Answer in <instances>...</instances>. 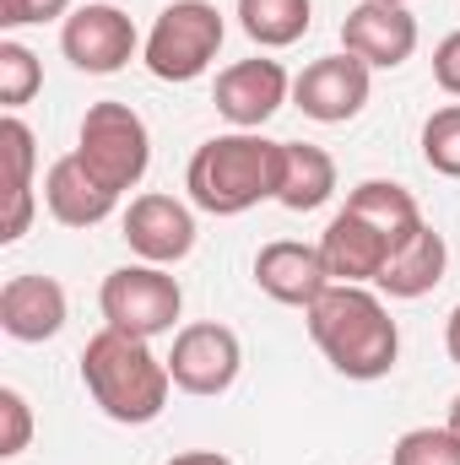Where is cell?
<instances>
[{"label": "cell", "instance_id": "7a4b0ae2", "mask_svg": "<svg viewBox=\"0 0 460 465\" xmlns=\"http://www.w3.org/2000/svg\"><path fill=\"white\" fill-rule=\"evenodd\" d=\"M185 190L206 217H244L260 201H276L282 190V141H265L260 130H228L195 146L185 168Z\"/></svg>", "mask_w": 460, "mask_h": 465}, {"label": "cell", "instance_id": "ac0fdd59", "mask_svg": "<svg viewBox=\"0 0 460 465\" xmlns=\"http://www.w3.org/2000/svg\"><path fill=\"white\" fill-rule=\"evenodd\" d=\"M336 195V157L309 141H282V190L276 206L287 212H320Z\"/></svg>", "mask_w": 460, "mask_h": 465}, {"label": "cell", "instance_id": "ba28073f", "mask_svg": "<svg viewBox=\"0 0 460 465\" xmlns=\"http://www.w3.org/2000/svg\"><path fill=\"white\" fill-rule=\"evenodd\" d=\"M238 368H244V347L217 320H195L174 336L168 373H174V390H185V395H228Z\"/></svg>", "mask_w": 460, "mask_h": 465}, {"label": "cell", "instance_id": "f546056e", "mask_svg": "<svg viewBox=\"0 0 460 465\" xmlns=\"http://www.w3.org/2000/svg\"><path fill=\"white\" fill-rule=\"evenodd\" d=\"M445 428H450V433H455V439H460V395H455V401H450V422H445Z\"/></svg>", "mask_w": 460, "mask_h": 465}, {"label": "cell", "instance_id": "30bf717a", "mask_svg": "<svg viewBox=\"0 0 460 465\" xmlns=\"http://www.w3.org/2000/svg\"><path fill=\"white\" fill-rule=\"evenodd\" d=\"M342 49L357 54L368 71H395L417 54V16L406 5L357 0L342 22Z\"/></svg>", "mask_w": 460, "mask_h": 465}, {"label": "cell", "instance_id": "7402d4cb", "mask_svg": "<svg viewBox=\"0 0 460 465\" xmlns=\"http://www.w3.org/2000/svg\"><path fill=\"white\" fill-rule=\"evenodd\" d=\"M44 87V65L27 44L16 38H0V104L16 114L22 104H33V93Z\"/></svg>", "mask_w": 460, "mask_h": 465}, {"label": "cell", "instance_id": "52a82bcc", "mask_svg": "<svg viewBox=\"0 0 460 465\" xmlns=\"http://www.w3.org/2000/svg\"><path fill=\"white\" fill-rule=\"evenodd\" d=\"M60 49H65V60H71L76 71H87V76H115V71H125V65L135 60L141 33H135V22H130L119 5L93 0V5H76V11L65 16Z\"/></svg>", "mask_w": 460, "mask_h": 465}, {"label": "cell", "instance_id": "484cf974", "mask_svg": "<svg viewBox=\"0 0 460 465\" xmlns=\"http://www.w3.org/2000/svg\"><path fill=\"white\" fill-rule=\"evenodd\" d=\"M434 82H439L450 98H460V33H450V38L434 49Z\"/></svg>", "mask_w": 460, "mask_h": 465}, {"label": "cell", "instance_id": "6da1fadb", "mask_svg": "<svg viewBox=\"0 0 460 465\" xmlns=\"http://www.w3.org/2000/svg\"><path fill=\"white\" fill-rule=\"evenodd\" d=\"M309 336L315 347L325 351V362L342 373V379H357V384H374L395 368L401 357V331L390 320V309L368 292V287H352V282H331L309 309Z\"/></svg>", "mask_w": 460, "mask_h": 465}, {"label": "cell", "instance_id": "1f68e13d", "mask_svg": "<svg viewBox=\"0 0 460 465\" xmlns=\"http://www.w3.org/2000/svg\"><path fill=\"white\" fill-rule=\"evenodd\" d=\"M385 5H406V0H385Z\"/></svg>", "mask_w": 460, "mask_h": 465}, {"label": "cell", "instance_id": "d4e9b609", "mask_svg": "<svg viewBox=\"0 0 460 465\" xmlns=\"http://www.w3.org/2000/svg\"><path fill=\"white\" fill-rule=\"evenodd\" d=\"M0 460H16L22 450H27V439H33V411H27V401H22V390H0Z\"/></svg>", "mask_w": 460, "mask_h": 465}, {"label": "cell", "instance_id": "f1b7e54d", "mask_svg": "<svg viewBox=\"0 0 460 465\" xmlns=\"http://www.w3.org/2000/svg\"><path fill=\"white\" fill-rule=\"evenodd\" d=\"M445 347H450V357H455V368H460V309L450 314V325H445Z\"/></svg>", "mask_w": 460, "mask_h": 465}, {"label": "cell", "instance_id": "44dd1931", "mask_svg": "<svg viewBox=\"0 0 460 465\" xmlns=\"http://www.w3.org/2000/svg\"><path fill=\"white\" fill-rule=\"evenodd\" d=\"M315 5L309 0H238V27L260 44V49H287L309 33Z\"/></svg>", "mask_w": 460, "mask_h": 465}, {"label": "cell", "instance_id": "8992f818", "mask_svg": "<svg viewBox=\"0 0 460 465\" xmlns=\"http://www.w3.org/2000/svg\"><path fill=\"white\" fill-rule=\"evenodd\" d=\"M98 309H104V325L152 341V336H168V331H174V320H179V309H185V292H179V282L168 276V265L135 260V265H119V271L104 276Z\"/></svg>", "mask_w": 460, "mask_h": 465}, {"label": "cell", "instance_id": "4316f807", "mask_svg": "<svg viewBox=\"0 0 460 465\" xmlns=\"http://www.w3.org/2000/svg\"><path fill=\"white\" fill-rule=\"evenodd\" d=\"M49 16H60L49 0H5L0 5V22L5 27H27V22H49Z\"/></svg>", "mask_w": 460, "mask_h": 465}, {"label": "cell", "instance_id": "9c48e42d", "mask_svg": "<svg viewBox=\"0 0 460 465\" xmlns=\"http://www.w3.org/2000/svg\"><path fill=\"white\" fill-rule=\"evenodd\" d=\"M368 93H374V71H368L357 54H346V49L315 60V65H304V76L293 82V104L309 119H320V124H346V119H357L363 104H368Z\"/></svg>", "mask_w": 460, "mask_h": 465}, {"label": "cell", "instance_id": "9a60e30c", "mask_svg": "<svg viewBox=\"0 0 460 465\" xmlns=\"http://www.w3.org/2000/svg\"><path fill=\"white\" fill-rule=\"evenodd\" d=\"M44 206H49V217H55L60 228H98V223L115 217L119 195L104 179L87 173V163H82L76 152H65V157L49 163V173H44Z\"/></svg>", "mask_w": 460, "mask_h": 465}, {"label": "cell", "instance_id": "4dcf8cb0", "mask_svg": "<svg viewBox=\"0 0 460 465\" xmlns=\"http://www.w3.org/2000/svg\"><path fill=\"white\" fill-rule=\"evenodd\" d=\"M49 5H55V11H71V0H49Z\"/></svg>", "mask_w": 460, "mask_h": 465}, {"label": "cell", "instance_id": "603a6c76", "mask_svg": "<svg viewBox=\"0 0 460 465\" xmlns=\"http://www.w3.org/2000/svg\"><path fill=\"white\" fill-rule=\"evenodd\" d=\"M423 163L445 179H460V104L434 109L423 124Z\"/></svg>", "mask_w": 460, "mask_h": 465}, {"label": "cell", "instance_id": "277c9868", "mask_svg": "<svg viewBox=\"0 0 460 465\" xmlns=\"http://www.w3.org/2000/svg\"><path fill=\"white\" fill-rule=\"evenodd\" d=\"M223 38H228V22L212 0H174L157 11L152 33L141 44V60L157 82H195L217 60Z\"/></svg>", "mask_w": 460, "mask_h": 465}, {"label": "cell", "instance_id": "7c38bea8", "mask_svg": "<svg viewBox=\"0 0 460 465\" xmlns=\"http://www.w3.org/2000/svg\"><path fill=\"white\" fill-rule=\"evenodd\" d=\"M255 287L287 309H309L325 287H331V271H325V254L320 243H298V238H276L255 254Z\"/></svg>", "mask_w": 460, "mask_h": 465}, {"label": "cell", "instance_id": "d6986e66", "mask_svg": "<svg viewBox=\"0 0 460 465\" xmlns=\"http://www.w3.org/2000/svg\"><path fill=\"white\" fill-rule=\"evenodd\" d=\"M445 265H450V249H445V232L423 228L406 249H395L390 254V265L379 271V292H390V298H428L439 282H445Z\"/></svg>", "mask_w": 460, "mask_h": 465}, {"label": "cell", "instance_id": "cb8c5ba5", "mask_svg": "<svg viewBox=\"0 0 460 465\" xmlns=\"http://www.w3.org/2000/svg\"><path fill=\"white\" fill-rule=\"evenodd\" d=\"M390 465H460V439L450 428H412L395 439Z\"/></svg>", "mask_w": 460, "mask_h": 465}, {"label": "cell", "instance_id": "4fadbf2b", "mask_svg": "<svg viewBox=\"0 0 460 465\" xmlns=\"http://www.w3.org/2000/svg\"><path fill=\"white\" fill-rule=\"evenodd\" d=\"M287 98H293V82L282 60H238L217 76V114L233 130H260Z\"/></svg>", "mask_w": 460, "mask_h": 465}, {"label": "cell", "instance_id": "83f0119b", "mask_svg": "<svg viewBox=\"0 0 460 465\" xmlns=\"http://www.w3.org/2000/svg\"><path fill=\"white\" fill-rule=\"evenodd\" d=\"M163 465H233L228 455H217V450H185V455H174V460Z\"/></svg>", "mask_w": 460, "mask_h": 465}, {"label": "cell", "instance_id": "5bb4252c", "mask_svg": "<svg viewBox=\"0 0 460 465\" xmlns=\"http://www.w3.org/2000/svg\"><path fill=\"white\" fill-rule=\"evenodd\" d=\"M65 287L55 282V276H38V271H27V276H11L5 287H0V331L11 336V341H49V336H60L65 331Z\"/></svg>", "mask_w": 460, "mask_h": 465}, {"label": "cell", "instance_id": "e0dca14e", "mask_svg": "<svg viewBox=\"0 0 460 465\" xmlns=\"http://www.w3.org/2000/svg\"><path fill=\"white\" fill-rule=\"evenodd\" d=\"M346 212H352V217H363L368 228L379 232V238L390 243V254H395V249H406L417 232L428 228V223H423V212H417V201H412V190H406V184H395V179H363V184L346 195Z\"/></svg>", "mask_w": 460, "mask_h": 465}, {"label": "cell", "instance_id": "2e32d148", "mask_svg": "<svg viewBox=\"0 0 460 465\" xmlns=\"http://www.w3.org/2000/svg\"><path fill=\"white\" fill-rule=\"evenodd\" d=\"M320 254H325L331 282H352V287L379 282V271L390 265V243L368 228L363 217H352L346 206L331 217V228L320 232Z\"/></svg>", "mask_w": 460, "mask_h": 465}, {"label": "cell", "instance_id": "5b68a950", "mask_svg": "<svg viewBox=\"0 0 460 465\" xmlns=\"http://www.w3.org/2000/svg\"><path fill=\"white\" fill-rule=\"evenodd\" d=\"M76 157L87 163L93 179H104L115 195L135 190L152 168V130L130 104H93L76 130Z\"/></svg>", "mask_w": 460, "mask_h": 465}, {"label": "cell", "instance_id": "3957f363", "mask_svg": "<svg viewBox=\"0 0 460 465\" xmlns=\"http://www.w3.org/2000/svg\"><path fill=\"white\" fill-rule=\"evenodd\" d=\"M82 384H87V395L98 401V411L109 422L146 428V422L163 417L174 373H168V357H157L141 336H125L115 325H104L82 347Z\"/></svg>", "mask_w": 460, "mask_h": 465}, {"label": "cell", "instance_id": "8fae6325", "mask_svg": "<svg viewBox=\"0 0 460 465\" xmlns=\"http://www.w3.org/2000/svg\"><path fill=\"white\" fill-rule=\"evenodd\" d=\"M125 243L146 265H179L195 249V212L174 195H135L125 212Z\"/></svg>", "mask_w": 460, "mask_h": 465}, {"label": "cell", "instance_id": "ffe728a7", "mask_svg": "<svg viewBox=\"0 0 460 465\" xmlns=\"http://www.w3.org/2000/svg\"><path fill=\"white\" fill-rule=\"evenodd\" d=\"M0 146H5V195H11L0 238L16 243L27 232V223H33V130L16 114H5L0 119Z\"/></svg>", "mask_w": 460, "mask_h": 465}]
</instances>
